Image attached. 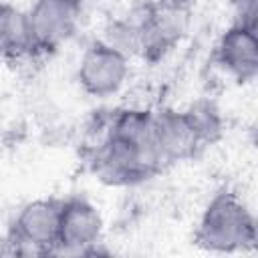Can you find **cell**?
Masks as SVG:
<instances>
[{
  "mask_svg": "<svg viewBox=\"0 0 258 258\" xmlns=\"http://www.w3.org/2000/svg\"><path fill=\"white\" fill-rule=\"evenodd\" d=\"M258 228L248 204L234 191L222 189L202 210L194 244L212 254H242L256 248Z\"/></svg>",
  "mask_w": 258,
  "mask_h": 258,
  "instance_id": "7a4b0ae2",
  "label": "cell"
},
{
  "mask_svg": "<svg viewBox=\"0 0 258 258\" xmlns=\"http://www.w3.org/2000/svg\"><path fill=\"white\" fill-rule=\"evenodd\" d=\"M131 77V56L95 38L83 50L77 62V83L93 99H111L123 91Z\"/></svg>",
  "mask_w": 258,
  "mask_h": 258,
  "instance_id": "3957f363",
  "label": "cell"
},
{
  "mask_svg": "<svg viewBox=\"0 0 258 258\" xmlns=\"http://www.w3.org/2000/svg\"><path fill=\"white\" fill-rule=\"evenodd\" d=\"M153 149L161 167H165L196 157L204 147L183 109H157L153 111Z\"/></svg>",
  "mask_w": 258,
  "mask_h": 258,
  "instance_id": "9c48e42d",
  "label": "cell"
},
{
  "mask_svg": "<svg viewBox=\"0 0 258 258\" xmlns=\"http://www.w3.org/2000/svg\"><path fill=\"white\" fill-rule=\"evenodd\" d=\"M202 147L216 143L224 133V117L212 101H196L183 109Z\"/></svg>",
  "mask_w": 258,
  "mask_h": 258,
  "instance_id": "8fae6325",
  "label": "cell"
},
{
  "mask_svg": "<svg viewBox=\"0 0 258 258\" xmlns=\"http://www.w3.org/2000/svg\"><path fill=\"white\" fill-rule=\"evenodd\" d=\"M103 216L93 202L83 196L60 200L54 254H95L103 240Z\"/></svg>",
  "mask_w": 258,
  "mask_h": 258,
  "instance_id": "52a82bcc",
  "label": "cell"
},
{
  "mask_svg": "<svg viewBox=\"0 0 258 258\" xmlns=\"http://www.w3.org/2000/svg\"><path fill=\"white\" fill-rule=\"evenodd\" d=\"M60 200L40 198L24 204L8 230L14 254H54Z\"/></svg>",
  "mask_w": 258,
  "mask_h": 258,
  "instance_id": "5b68a950",
  "label": "cell"
},
{
  "mask_svg": "<svg viewBox=\"0 0 258 258\" xmlns=\"http://www.w3.org/2000/svg\"><path fill=\"white\" fill-rule=\"evenodd\" d=\"M103 2H107V4H115V2H119V0H103Z\"/></svg>",
  "mask_w": 258,
  "mask_h": 258,
  "instance_id": "7c38bea8",
  "label": "cell"
},
{
  "mask_svg": "<svg viewBox=\"0 0 258 258\" xmlns=\"http://www.w3.org/2000/svg\"><path fill=\"white\" fill-rule=\"evenodd\" d=\"M26 14L34 54H50L79 32L85 16V0H34Z\"/></svg>",
  "mask_w": 258,
  "mask_h": 258,
  "instance_id": "277c9868",
  "label": "cell"
},
{
  "mask_svg": "<svg viewBox=\"0 0 258 258\" xmlns=\"http://www.w3.org/2000/svg\"><path fill=\"white\" fill-rule=\"evenodd\" d=\"M34 54L28 14L12 2H0V60L20 62Z\"/></svg>",
  "mask_w": 258,
  "mask_h": 258,
  "instance_id": "30bf717a",
  "label": "cell"
},
{
  "mask_svg": "<svg viewBox=\"0 0 258 258\" xmlns=\"http://www.w3.org/2000/svg\"><path fill=\"white\" fill-rule=\"evenodd\" d=\"M189 14L187 0H145L139 56L145 60H159L171 52L187 32Z\"/></svg>",
  "mask_w": 258,
  "mask_h": 258,
  "instance_id": "8992f818",
  "label": "cell"
},
{
  "mask_svg": "<svg viewBox=\"0 0 258 258\" xmlns=\"http://www.w3.org/2000/svg\"><path fill=\"white\" fill-rule=\"evenodd\" d=\"M93 175L111 187L147 181L163 167L153 149V109L123 107L107 115L89 145Z\"/></svg>",
  "mask_w": 258,
  "mask_h": 258,
  "instance_id": "6da1fadb",
  "label": "cell"
},
{
  "mask_svg": "<svg viewBox=\"0 0 258 258\" xmlns=\"http://www.w3.org/2000/svg\"><path fill=\"white\" fill-rule=\"evenodd\" d=\"M258 24L234 20L218 38L216 62L224 75L240 85H250L258 77Z\"/></svg>",
  "mask_w": 258,
  "mask_h": 258,
  "instance_id": "ba28073f",
  "label": "cell"
}]
</instances>
